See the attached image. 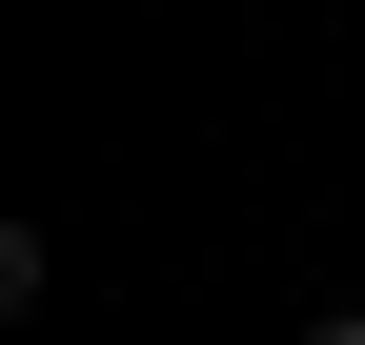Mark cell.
<instances>
[{
  "instance_id": "1",
  "label": "cell",
  "mask_w": 365,
  "mask_h": 345,
  "mask_svg": "<svg viewBox=\"0 0 365 345\" xmlns=\"http://www.w3.org/2000/svg\"><path fill=\"white\" fill-rule=\"evenodd\" d=\"M284 345H365V305H304V325H284Z\"/></svg>"
}]
</instances>
